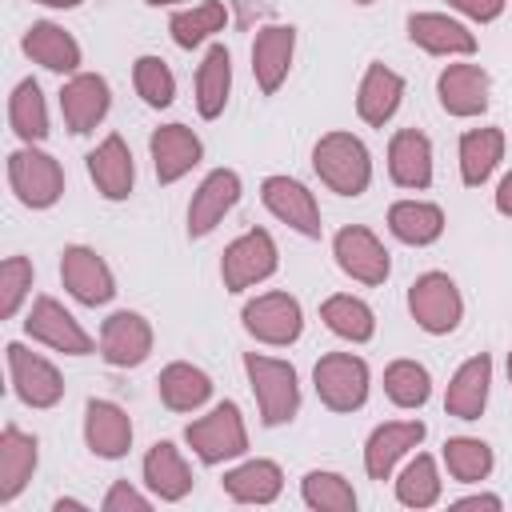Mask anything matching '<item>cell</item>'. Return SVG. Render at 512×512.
Listing matches in <instances>:
<instances>
[{"mask_svg": "<svg viewBox=\"0 0 512 512\" xmlns=\"http://www.w3.org/2000/svg\"><path fill=\"white\" fill-rule=\"evenodd\" d=\"M316 172L324 176V184H332L344 196L364 192L368 184V152L356 136L348 132H332L316 144Z\"/></svg>", "mask_w": 512, "mask_h": 512, "instance_id": "obj_1", "label": "cell"}, {"mask_svg": "<svg viewBox=\"0 0 512 512\" xmlns=\"http://www.w3.org/2000/svg\"><path fill=\"white\" fill-rule=\"evenodd\" d=\"M8 180L16 188V196L28 204V208H48L56 204V196L64 192V176H60V164L36 148H20L12 152L8 160Z\"/></svg>", "mask_w": 512, "mask_h": 512, "instance_id": "obj_2", "label": "cell"}, {"mask_svg": "<svg viewBox=\"0 0 512 512\" xmlns=\"http://www.w3.org/2000/svg\"><path fill=\"white\" fill-rule=\"evenodd\" d=\"M248 376H252V388L260 396V412H264V424H284L292 420L296 404H300V392H296V372L280 360H268V356H248Z\"/></svg>", "mask_w": 512, "mask_h": 512, "instance_id": "obj_3", "label": "cell"}, {"mask_svg": "<svg viewBox=\"0 0 512 512\" xmlns=\"http://www.w3.org/2000/svg\"><path fill=\"white\" fill-rule=\"evenodd\" d=\"M316 392L328 408L336 412H348V408H360L364 404V392H368V368L364 360L356 356H344V352H332L316 364Z\"/></svg>", "mask_w": 512, "mask_h": 512, "instance_id": "obj_4", "label": "cell"}, {"mask_svg": "<svg viewBox=\"0 0 512 512\" xmlns=\"http://www.w3.org/2000/svg\"><path fill=\"white\" fill-rule=\"evenodd\" d=\"M188 444L196 448V456L204 464H216L224 456L244 452V424H240L236 404H220L212 416L188 424Z\"/></svg>", "mask_w": 512, "mask_h": 512, "instance_id": "obj_5", "label": "cell"}, {"mask_svg": "<svg viewBox=\"0 0 512 512\" xmlns=\"http://www.w3.org/2000/svg\"><path fill=\"white\" fill-rule=\"evenodd\" d=\"M412 316L428 328V332H452L456 320H460V296H456V284L440 272H428L412 284Z\"/></svg>", "mask_w": 512, "mask_h": 512, "instance_id": "obj_6", "label": "cell"}, {"mask_svg": "<svg viewBox=\"0 0 512 512\" xmlns=\"http://www.w3.org/2000/svg\"><path fill=\"white\" fill-rule=\"evenodd\" d=\"M8 368H12V380H16V392L24 404L32 408H48L60 400L64 384L56 376V368L44 360V356H32L28 348L20 344H8Z\"/></svg>", "mask_w": 512, "mask_h": 512, "instance_id": "obj_7", "label": "cell"}, {"mask_svg": "<svg viewBox=\"0 0 512 512\" xmlns=\"http://www.w3.org/2000/svg\"><path fill=\"white\" fill-rule=\"evenodd\" d=\"M276 268V248H272V236L268 232H248L240 236L228 252H224V284L232 292L248 288L252 280H264L268 272Z\"/></svg>", "mask_w": 512, "mask_h": 512, "instance_id": "obj_8", "label": "cell"}, {"mask_svg": "<svg viewBox=\"0 0 512 512\" xmlns=\"http://www.w3.org/2000/svg\"><path fill=\"white\" fill-rule=\"evenodd\" d=\"M244 324H248L252 336H260L268 344H288V340L300 336V308H296L292 296L268 292V296H260L244 308Z\"/></svg>", "mask_w": 512, "mask_h": 512, "instance_id": "obj_9", "label": "cell"}, {"mask_svg": "<svg viewBox=\"0 0 512 512\" xmlns=\"http://www.w3.org/2000/svg\"><path fill=\"white\" fill-rule=\"evenodd\" d=\"M24 328H28L36 340H44V344H52V348H60V352H72V356L92 352V340L80 332V324H76L56 300H48V296H40V300L32 304V316L24 320Z\"/></svg>", "mask_w": 512, "mask_h": 512, "instance_id": "obj_10", "label": "cell"}, {"mask_svg": "<svg viewBox=\"0 0 512 512\" xmlns=\"http://www.w3.org/2000/svg\"><path fill=\"white\" fill-rule=\"evenodd\" d=\"M264 204L280 220L300 228L304 236H320V212H316V200H312V192L304 184H296L288 176H272V180H264Z\"/></svg>", "mask_w": 512, "mask_h": 512, "instance_id": "obj_11", "label": "cell"}, {"mask_svg": "<svg viewBox=\"0 0 512 512\" xmlns=\"http://www.w3.org/2000/svg\"><path fill=\"white\" fill-rule=\"evenodd\" d=\"M60 276L68 284V292L84 304H104L116 288H112V276L104 268V260L88 248H68L64 260H60Z\"/></svg>", "mask_w": 512, "mask_h": 512, "instance_id": "obj_12", "label": "cell"}, {"mask_svg": "<svg viewBox=\"0 0 512 512\" xmlns=\"http://www.w3.org/2000/svg\"><path fill=\"white\" fill-rule=\"evenodd\" d=\"M336 256H340V268L364 284H380L388 276V252L364 228H344L336 236Z\"/></svg>", "mask_w": 512, "mask_h": 512, "instance_id": "obj_13", "label": "cell"}, {"mask_svg": "<svg viewBox=\"0 0 512 512\" xmlns=\"http://www.w3.org/2000/svg\"><path fill=\"white\" fill-rule=\"evenodd\" d=\"M236 196H240V180H236V172H212V176L200 184V192L192 196V208H188V232H192V236L212 232V224L236 204Z\"/></svg>", "mask_w": 512, "mask_h": 512, "instance_id": "obj_14", "label": "cell"}, {"mask_svg": "<svg viewBox=\"0 0 512 512\" xmlns=\"http://www.w3.org/2000/svg\"><path fill=\"white\" fill-rule=\"evenodd\" d=\"M100 344H104V356L112 364H140L148 356L152 332L136 312H116V316H108V324L100 332Z\"/></svg>", "mask_w": 512, "mask_h": 512, "instance_id": "obj_15", "label": "cell"}, {"mask_svg": "<svg viewBox=\"0 0 512 512\" xmlns=\"http://www.w3.org/2000/svg\"><path fill=\"white\" fill-rule=\"evenodd\" d=\"M440 100H444V108L456 112V116L484 112V104H488V76H484L476 64H452V68L440 76Z\"/></svg>", "mask_w": 512, "mask_h": 512, "instance_id": "obj_16", "label": "cell"}, {"mask_svg": "<svg viewBox=\"0 0 512 512\" xmlns=\"http://www.w3.org/2000/svg\"><path fill=\"white\" fill-rule=\"evenodd\" d=\"M60 108L72 132H88L104 112H108V84L100 76H76L60 92Z\"/></svg>", "mask_w": 512, "mask_h": 512, "instance_id": "obj_17", "label": "cell"}, {"mask_svg": "<svg viewBox=\"0 0 512 512\" xmlns=\"http://www.w3.org/2000/svg\"><path fill=\"white\" fill-rule=\"evenodd\" d=\"M152 156H156V176L168 184V180L184 176L200 160V140L184 124H168V128H160L152 136Z\"/></svg>", "mask_w": 512, "mask_h": 512, "instance_id": "obj_18", "label": "cell"}, {"mask_svg": "<svg viewBox=\"0 0 512 512\" xmlns=\"http://www.w3.org/2000/svg\"><path fill=\"white\" fill-rule=\"evenodd\" d=\"M88 172H92V180L100 184V192H104L108 200H124L128 188H132V156H128V148H124V140H120V136H108V140L88 156Z\"/></svg>", "mask_w": 512, "mask_h": 512, "instance_id": "obj_19", "label": "cell"}, {"mask_svg": "<svg viewBox=\"0 0 512 512\" xmlns=\"http://www.w3.org/2000/svg\"><path fill=\"white\" fill-rule=\"evenodd\" d=\"M84 432H88V444H92L96 456H124L128 452V440H132L128 416L116 404H108V400H92L88 404Z\"/></svg>", "mask_w": 512, "mask_h": 512, "instance_id": "obj_20", "label": "cell"}, {"mask_svg": "<svg viewBox=\"0 0 512 512\" xmlns=\"http://www.w3.org/2000/svg\"><path fill=\"white\" fill-rule=\"evenodd\" d=\"M420 436H424V424H420V420H412V424H384V428H376V432H372V440H368V452H364L368 476H372V480H388V472H392L396 456H400L404 448L420 444Z\"/></svg>", "mask_w": 512, "mask_h": 512, "instance_id": "obj_21", "label": "cell"}, {"mask_svg": "<svg viewBox=\"0 0 512 512\" xmlns=\"http://www.w3.org/2000/svg\"><path fill=\"white\" fill-rule=\"evenodd\" d=\"M32 468H36V440L8 424L0 436V500H12L32 476Z\"/></svg>", "mask_w": 512, "mask_h": 512, "instance_id": "obj_22", "label": "cell"}, {"mask_svg": "<svg viewBox=\"0 0 512 512\" xmlns=\"http://www.w3.org/2000/svg\"><path fill=\"white\" fill-rule=\"evenodd\" d=\"M292 28H264L256 36V48H252V72L260 80L264 92H276L284 72H288V60H292Z\"/></svg>", "mask_w": 512, "mask_h": 512, "instance_id": "obj_23", "label": "cell"}, {"mask_svg": "<svg viewBox=\"0 0 512 512\" xmlns=\"http://www.w3.org/2000/svg\"><path fill=\"white\" fill-rule=\"evenodd\" d=\"M388 160H392V180L404 184V188H424V184L432 180V152H428V140H424L420 132H412V128L396 132Z\"/></svg>", "mask_w": 512, "mask_h": 512, "instance_id": "obj_24", "label": "cell"}, {"mask_svg": "<svg viewBox=\"0 0 512 512\" xmlns=\"http://www.w3.org/2000/svg\"><path fill=\"white\" fill-rule=\"evenodd\" d=\"M488 376H492V360L488 356L468 360L456 372V380L448 384V400H444L448 412L460 416V420H476L480 408H484V396H488Z\"/></svg>", "mask_w": 512, "mask_h": 512, "instance_id": "obj_25", "label": "cell"}, {"mask_svg": "<svg viewBox=\"0 0 512 512\" xmlns=\"http://www.w3.org/2000/svg\"><path fill=\"white\" fill-rule=\"evenodd\" d=\"M24 52H28L36 64L52 68V72H72V68L80 64L76 40H72L64 28H56V24H32L28 36H24Z\"/></svg>", "mask_w": 512, "mask_h": 512, "instance_id": "obj_26", "label": "cell"}, {"mask_svg": "<svg viewBox=\"0 0 512 512\" xmlns=\"http://www.w3.org/2000/svg\"><path fill=\"white\" fill-rule=\"evenodd\" d=\"M144 476H148V484H152L164 500H180V496L192 488L188 464L180 460V452H176L168 440L152 444V452H148V460H144Z\"/></svg>", "mask_w": 512, "mask_h": 512, "instance_id": "obj_27", "label": "cell"}, {"mask_svg": "<svg viewBox=\"0 0 512 512\" xmlns=\"http://www.w3.org/2000/svg\"><path fill=\"white\" fill-rule=\"evenodd\" d=\"M400 88L404 84H400L396 72H388L384 64H372L364 84H360V116L368 124H384L396 112V104H400Z\"/></svg>", "mask_w": 512, "mask_h": 512, "instance_id": "obj_28", "label": "cell"}, {"mask_svg": "<svg viewBox=\"0 0 512 512\" xmlns=\"http://www.w3.org/2000/svg\"><path fill=\"white\" fill-rule=\"evenodd\" d=\"M208 392H212L208 376H204L200 368H192V364H168L164 376H160V396H164V404L176 408V412H188V408L204 404Z\"/></svg>", "mask_w": 512, "mask_h": 512, "instance_id": "obj_29", "label": "cell"}, {"mask_svg": "<svg viewBox=\"0 0 512 512\" xmlns=\"http://www.w3.org/2000/svg\"><path fill=\"white\" fill-rule=\"evenodd\" d=\"M224 488L236 496V500H248V504H268L276 492H280V468L268 464V460H252L236 472L224 476Z\"/></svg>", "mask_w": 512, "mask_h": 512, "instance_id": "obj_30", "label": "cell"}, {"mask_svg": "<svg viewBox=\"0 0 512 512\" xmlns=\"http://www.w3.org/2000/svg\"><path fill=\"white\" fill-rule=\"evenodd\" d=\"M408 36L416 44H424L428 52H472L476 48V40L460 24H452L444 16H412L408 20Z\"/></svg>", "mask_w": 512, "mask_h": 512, "instance_id": "obj_31", "label": "cell"}, {"mask_svg": "<svg viewBox=\"0 0 512 512\" xmlns=\"http://www.w3.org/2000/svg\"><path fill=\"white\" fill-rule=\"evenodd\" d=\"M500 148H504V136L500 128H480V132H468L460 140V172H464V184H480L492 164L500 160Z\"/></svg>", "mask_w": 512, "mask_h": 512, "instance_id": "obj_32", "label": "cell"}, {"mask_svg": "<svg viewBox=\"0 0 512 512\" xmlns=\"http://www.w3.org/2000/svg\"><path fill=\"white\" fill-rule=\"evenodd\" d=\"M388 224H392V232H396L400 240H408V244H428V240L440 236L444 216H440V208H432V204H412V200H404V204H396V208L388 212Z\"/></svg>", "mask_w": 512, "mask_h": 512, "instance_id": "obj_33", "label": "cell"}, {"mask_svg": "<svg viewBox=\"0 0 512 512\" xmlns=\"http://www.w3.org/2000/svg\"><path fill=\"white\" fill-rule=\"evenodd\" d=\"M228 80H232V72H228V48H208V56H204V64H200V76H196V88H200V112L204 116H216L220 108H224V100H228Z\"/></svg>", "mask_w": 512, "mask_h": 512, "instance_id": "obj_34", "label": "cell"}, {"mask_svg": "<svg viewBox=\"0 0 512 512\" xmlns=\"http://www.w3.org/2000/svg\"><path fill=\"white\" fill-rule=\"evenodd\" d=\"M12 128L24 136V140H40L48 132V116H44V100H40V88L36 80H20L16 92H12Z\"/></svg>", "mask_w": 512, "mask_h": 512, "instance_id": "obj_35", "label": "cell"}, {"mask_svg": "<svg viewBox=\"0 0 512 512\" xmlns=\"http://www.w3.org/2000/svg\"><path fill=\"white\" fill-rule=\"evenodd\" d=\"M384 388L400 408H416V404L428 400V372L420 364H412V360H396L384 372Z\"/></svg>", "mask_w": 512, "mask_h": 512, "instance_id": "obj_36", "label": "cell"}, {"mask_svg": "<svg viewBox=\"0 0 512 512\" xmlns=\"http://www.w3.org/2000/svg\"><path fill=\"white\" fill-rule=\"evenodd\" d=\"M324 320H328L332 332H340L348 340H368L372 336V312L352 296H332L324 304Z\"/></svg>", "mask_w": 512, "mask_h": 512, "instance_id": "obj_37", "label": "cell"}, {"mask_svg": "<svg viewBox=\"0 0 512 512\" xmlns=\"http://www.w3.org/2000/svg\"><path fill=\"white\" fill-rule=\"evenodd\" d=\"M444 460H448V472H452L456 480H480V476H488V468H492L488 444L464 440V436L444 444Z\"/></svg>", "mask_w": 512, "mask_h": 512, "instance_id": "obj_38", "label": "cell"}, {"mask_svg": "<svg viewBox=\"0 0 512 512\" xmlns=\"http://www.w3.org/2000/svg\"><path fill=\"white\" fill-rule=\"evenodd\" d=\"M220 24H224V4L208 0V4L192 8V12H180V16H172V36H176V44L192 48V44H200L208 32H216Z\"/></svg>", "mask_w": 512, "mask_h": 512, "instance_id": "obj_39", "label": "cell"}, {"mask_svg": "<svg viewBox=\"0 0 512 512\" xmlns=\"http://www.w3.org/2000/svg\"><path fill=\"white\" fill-rule=\"evenodd\" d=\"M396 492H400V500H404V504H412V508L432 504V500L440 496V480H436L432 460H428V456H416V460L404 468V476H400Z\"/></svg>", "mask_w": 512, "mask_h": 512, "instance_id": "obj_40", "label": "cell"}, {"mask_svg": "<svg viewBox=\"0 0 512 512\" xmlns=\"http://www.w3.org/2000/svg\"><path fill=\"white\" fill-rule=\"evenodd\" d=\"M136 88H140V96H144L152 108L172 104V92H176L168 64L156 60V56H140V60H136Z\"/></svg>", "mask_w": 512, "mask_h": 512, "instance_id": "obj_41", "label": "cell"}, {"mask_svg": "<svg viewBox=\"0 0 512 512\" xmlns=\"http://www.w3.org/2000/svg\"><path fill=\"white\" fill-rule=\"evenodd\" d=\"M304 500H308L312 508H332V512H348V508L356 504L352 488H348L340 476H332V472H312V476L304 480Z\"/></svg>", "mask_w": 512, "mask_h": 512, "instance_id": "obj_42", "label": "cell"}, {"mask_svg": "<svg viewBox=\"0 0 512 512\" xmlns=\"http://www.w3.org/2000/svg\"><path fill=\"white\" fill-rule=\"evenodd\" d=\"M28 284H32V264L24 256H8L4 268H0V312L4 316L16 312V304L28 292Z\"/></svg>", "mask_w": 512, "mask_h": 512, "instance_id": "obj_43", "label": "cell"}, {"mask_svg": "<svg viewBox=\"0 0 512 512\" xmlns=\"http://www.w3.org/2000/svg\"><path fill=\"white\" fill-rule=\"evenodd\" d=\"M104 508H108V512H116V508H136V512H144V508H148V500H144V496H136L128 484H116V488L108 492Z\"/></svg>", "mask_w": 512, "mask_h": 512, "instance_id": "obj_44", "label": "cell"}, {"mask_svg": "<svg viewBox=\"0 0 512 512\" xmlns=\"http://www.w3.org/2000/svg\"><path fill=\"white\" fill-rule=\"evenodd\" d=\"M460 12H468V16H476V20H492L500 8H504V0H452Z\"/></svg>", "mask_w": 512, "mask_h": 512, "instance_id": "obj_45", "label": "cell"}, {"mask_svg": "<svg viewBox=\"0 0 512 512\" xmlns=\"http://www.w3.org/2000/svg\"><path fill=\"white\" fill-rule=\"evenodd\" d=\"M496 208L512 216V172L504 176V184H500V192H496Z\"/></svg>", "mask_w": 512, "mask_h": 512, "instance_id": "obj_46", "label": "cell"}, {"mask_svg": "<svg viewBox=\"0 0 512 512\" xmlns=\"http://www.w3.org/2000/svg\"><path fill=\"white\" fill-rule=\"evenodd\" d=\"M480 504H484V508H500L496 496H472V500H460V508H480Z\"/></svg>", "mask_w": 512, "mask_h": 512, "instance_id": "obj_47", "label": "cell"}, {"mask_svg": "<svg viewBox=\"0 0 512 512\" xmlns=\"http://www.w3.org/2000/svg\"><path fill=\"white\" fill-rule=\"evenodd\" d=\"M40 4H52V8H72V4H80V0H40Z\"/></svg>", "mask_w": 512, "mask_h": 512, "instance_id": "obj_48", "label": "cell"}, {"mask_svg": "<svg viewBox=\"0 0 512 512\" xmlns=\"http://www.w3.org/2000/svg\"><path fill=\"white\" fill-rule=\"evenodd\" d=\"M148 4H172V0H148Z\"/></svg>", "mask_w": 512, "mask_h": 512, "instance_id": "obj_49", "label": "cell"}, {"mask_svg": "<svg viewBox=\"0 0 512 512\" xmlns=\"http://www.w3.org/2000/svg\"><path fill=\"white\" fill-rule=\"evenodd\" d=\"M356 4H372V0H356Z\"/></svg>", "mask_w": 512, "mask_h": 512, "instance_id": "obj_50", "label": "cell"}, {"mask_svg": "<svg viewBox=\"0 0 512 512\" xmlns=\"http://www.w3.org/2000/svg\"><path fill=\"white\" fill-rule=\"evenodd\" d=\"M508 376H512V360H508Z\"/></svg>", "mask_w": 512, "mask_h": 512, "instance_id": "obj_51", "label": "cell"}]
</instances>
